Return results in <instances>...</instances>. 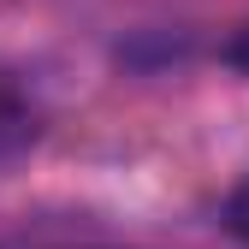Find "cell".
<instances>
[{
    "instance_id": "obj_1",
    "label": "cell",
    "mask_w": 249,
    "mask_h": 249,
    "mask_svg": "<svg viewBox=\"0 0 249 249\" xmlns=\"http://www.w3.org/2000/svg\"><path fill=\"white\" fill-rule=\"evenodd\" d=\"M24 131H30V124H24V101L12 95L6 83H0V154H6V148L24 137Z\"/></svg>"
},
{
    "instance_id": "obj_2",
    "label": "cell",
    "mask_w": 249,
    "mask_h": 249,
    "mask_svg": "<svg viewBox=\"0 0 249 249\" xmlns=\"http://www.w3.org/2000/svg\"><path fill=\"white\" fill-rule=\"evenodd\" d=\"M226 231L249 243V178L237 184V190H231V202H226Z\"/></svg>"
},
{
    "instance_id": "obj_3",
    "label": "cell",
    "mask_w": 249,
    "mask_h": 249,
    "mask_svg": "<svg viewBox=\"0 0 249 249\" xmlns=\"http://www.w3.org/2000/svg\"><path fill=\"white\" fill-rule=\"evenodd\" d=\"M226 59H231L237 71H249V30H243V36H231V48H226Z\"/></svg>"
}]
</instances>
